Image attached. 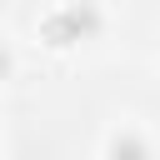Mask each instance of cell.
Masks as SVG:
<instances>
[{
    "label": "cell",
    "mask_w": 160,
    "mask_h": 160,
    "mask_svg": "<svg viewBox=\"0 0 160 160\" xmlns=\"http://www.w3.org/2000/svg\"><path fill=\"white\" fill-rule=\"evenodd\" d=\"M110 160H150V145L140 135H115L110 140Z\"/></svg>",
    "instance_id": "cell-2"
},
{
    "label": "cell",
    "mask_w": 160,
    "mask_h": 160,
    "mask_svg": "<svg viewBox=\"0 0 160 160\" xmlns=\"http://www.w3.org/2000/svg\"><path fill=\"white\" fill-rule=\"evenodd\" d=\"M95 30H100V10L90 0H70L55 15H45V25H40V35L50 45H75V40H90Z\"/></svg>",
    "instance_id": "cell-1"
}]
</instances>
